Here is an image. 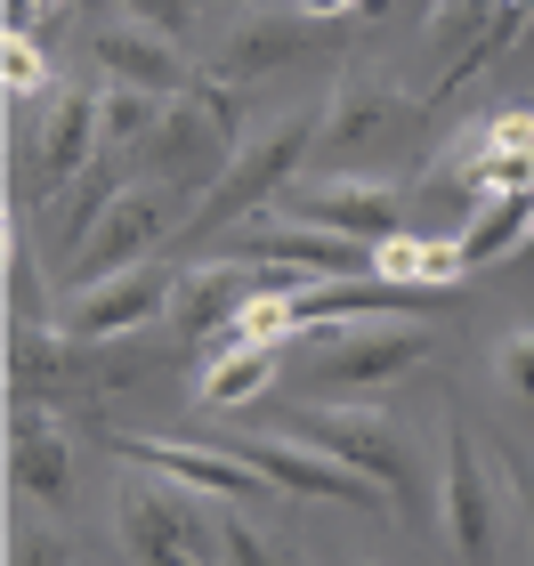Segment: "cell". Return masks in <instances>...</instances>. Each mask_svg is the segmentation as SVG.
I'll use <instances>...</instances> for the list:
<instances>
[{"mask_svg": "<svg viewBox=\"0 0 534 566\" xmlns=\"http://www.w3.org/2000/svg\"><path fill=\"white\" fill-rule=\"evenodd\" d=\"M316 122L324 114H284V122H268V130H251L219 163V178H202V202L178 219V243H211V235H235L243 219H260V202H275L300 178V163H308V146H316Z\"/></svg>", "mask_w": 534, "mask_h": 566, "instance_id": "obj_1", "label": "cell"}, {"mask_svg": "<svg viewBox=\"0 0 534 566\" xmlns=\"http://www.w3.org/2000/svg\"><path fill=\"white\" fill-rule=\"evenodd\" d=\"M300 340H308V356L324 365L333 389H389L397 373L438 356V324H421V316H324Z\"/></svg>", "mask_w": 534, "mask_h": 566, "instance_id": "obj_2", "label": "cell"}, {"mask_svg": "<svg viewBox=\"0 0 534 566\" xmlns=\"http://www.w3.org/2000/svg\"><path fill=\"white\" fill-rule=\"evenodd\" d=\"M292 437L324 446L333 461H348L356 478H373L389 510H413L421 502V461H413V437H405L380 405H300L292 413Z\"/></svg>", "mask_w": 534, "mask_h": 566, "instance_id": "obj_3", "label": "cell"}, {"mask_svg": "<svg viewBox=\"0 0 534 566\" xmlns=\"http://www.w3.org/2000/svg\"><path fill=\"white\" fill-rule=\"evenodd\" d=\"M211 494H195V485H130L114 510L122 526V551L138 566H227V543H219V518L202 510Z\"/></svg>", "mask_w": 534, "mask_h": 566, "instance_id": "obj_4", "label": "cell"}, {"mask_svg": "<svg viewBox=\"0 0 534 566\" xmlns=\"http://www.w3.org/2000/svg\"><path fill=\"white\" fill-rule=\"evenodd\" d=\"M438 526L462 566H494L502 558V502H494V470L478 453L470 421L446 405V485H438Z\"/></svg>", "mask_w": 534, "mask_h": 566, "instance_id": "obj_5", "label": "cell"}, {"mask_svg": "<svg viewBox=\"0 0 534 566\" xmlns=\"http://www.w3.org/2000/svg\"><path fill=\"white\" fill-rule=\"evenodd\" d=\"M114 453L146 461L155 478H178V485H195V494H211V502H268V494H284L260 461L219 446V437H202V446H178V437H114Z\"/></svg>", "mask_w": 534, "mask_h": 566, "instance_id": "obj_6", "label": "cell"}, {"mask_svg": "<svg viewBox=\"0 0 534 566\" xmlns=\"http://www.w3.org/2000/svg\"><path fill=\"white\" fill-rule=\"evenodd\" d=\"M170 219H178V195L163 187V178H130V187H122L106 211H97L90 235L73 243V283H97V275L146 260V243H163Z\"/></svg>", "mask_w": 534, "mask_h": 566, "instance_id": "obj_7", "label": "cell"}, {"mask_svg": "<svg viewBox=\"0 0 534 566\" xmlns=\"http://www.w3.org/2000/svg\"><path fill=\"white\" fill-rule=\"evenodd\" d=\"M170 292L178 275L163 260H130L97 283H73L65 292V332H82V340H122V332H146L155 316H170Z\"/></svg>", "mask_w": 534, "mask_h": 566, "instance_id": "obj_8", "label": "cell"}, {"mask_svg": "<svg viewBox=\"0 0 534 566\" xmlns=\"http://www.w3.org/2000/svg\"><path fill=\"white\" fill-rule=\"evenodd\" d=\"M284 219H308V227H333V235H356V243H380L405 227V195L389 178H308L300 170L284 195H275Z\"/></svg>", "mask_w": 534, "mask_h": 566, "instance_id": "obj_9", "label": "cell"}, {"mask_svg": "<svg viewBox=\"0 0 534 566\" xmlns=\"http://www.w3.org/2000/svg\"><path fill=\"white\" fill-rule=\"evenodd\" d=\"M284 275L292 268L243 260V251H227V260H187V268H178V292H170V316H178L187 340H211V332H227L268 283H284Z\"/></svg>", "mask_w": 534, "mask_h": 566, "instance_id": "obj_10", "label": "cell"}, {"mask_svg": "<svg viewBox=\"0 0 534 566\" xmlns=\"http://www.w3.org/2000/svg\"><path fill=\"white\" fill-rule=\"evenodd\" d=\"M235 453H251V461H260L284 494H300V502H341V510H380V502H389L373 478H356L348 461H333L324 446H308V437H243Z\"/></svg>", "mask_w": 534, "mask_h": 566, "instance_id": "obj_11", "label": "cell"}, {"mask_svg": "<svg viewBox=\"0 0 534 566\" xmlns=\"http://www.w3.org/2000/svg\"><path fill=\"white\" fill-rule=\"evenodd\" d=\"M9 485H17L24 502H49V510L73 494V429H65L57 405L17 397V421H9Z\"/></svg>", "mask_w": 534, "mask_h": 566, "instance_id": "obj_12", "label": "cell"}, {"mask_svg": "<svg viewBox=\"0 0 534 566\" xmlns=\"http://www.w3.org/2000/svg\"><path fill=\"white\" fill-rule=\"evenodd\" d=\"M453 163H462L453 187H470L478 202L502 195V187H534V106H494L462 146H453Z\"/></svg>", "mask_w": 534, "mask_h": 566, "instance_id": "obj_13", "label": "cell"}, {"mask_svg": "<svg viewBox=\"0 0 534 566\" xmlns=\"http://www.w3.org/2000/svg\"><path fill=\"white\" fill-rule=\"evenodd\" d=\"M97 138H106V90H57V106L41 122V154H33V187L65 195L73 178L97 163Z\"/></svg>", "mask_w": 534, "mask_h": 566, "instance_id": "obj_14", "label": "cell"}, {"mask_svg": "<svg viewBox=\"0 0 534 566\" xmlns=\"http://www.w3.org/2000/svg\"><path fill=\"white\" fill-rule=\"evenodd\" d=\"M405 122H413V106H405L389 82L348 73V82L333 90V106H324V122H316V146L324 154H373V146H389Z\"/></svg>", "mask_w": 534, "mask_h": 566, "instance_id": "obj_15", "label": "cell"}, {"mask_svg": "<svg viewBox=\"0 0 534 566\" xmlns=\"http://www.w3.org/2000/svg\"><path fill=\"white\" fill-rule=\"evenodd\" d=\"M90 57L106 65V82H138V90H163V97H178L195 82V65L170 49V33H155V24H138V17L106 24V33L90 41Z\"/></svg>", "mask_w": 534, "mask_h": 566, "instance_id": "obj_16", "label": "cell"}, {"mask_svg": "<svg viewBox=\"0 0 534 566\" xmlns=\"http://www.w3.org/2000/svg\"><path fill=\"white\" fill-rule=\"evenodd\" d=\"M470 275L462 260V235H413V227H397V235L373 243V283H397V292H438V283Z\"/></svg>", "mask_w": 534, "mask_h": 566, "instance_id": "obj_17", "label": "cell"}, {"mask_svg": "<svg viewBox=\"0 0 534 566\" xmlns=\"http://www.w3.org/2000/svg\"><path fill=\"white\" fill-rule=\"evenodd\" d=\"M300 33H308V17H251V24H235L227 33V49H219V73H235V82H260V73H275V65H292L300 57Z\"/></svg>", "mask_w": 534, "mask_h": 566, "instance_id": "obj_18", "label": "cell"}, {"mask_svg": "<svg viewBox=\"0 0 534 566\" xmlns=\"http://www.w3.org/2000/svg\"><path fill=\"white\" fill-rule=\"evenodd\" d=\"M526 227H534V187L486 195V202H478V219L462 227V260H470V268H502V260L526 243Z\"/></svg>", "mask_w": 534, "mask_h": 566, "instance_id": "obj_19", "label": "cell"}, {"mask_svg": "<svg viewBox=\"0 0 534 566\" xmlns=\"http://www.w3.org/2000/svg\"><path fill=\"white\" fill-rule=\"evenodd\" d=\"M275 365H284V340H260V348H227V356H211V373H202V405H251L275 380Z\"/></svg>", "mask_w": 534, "mask_h": 566, "instance_id": "obj_20", "label": "cell"}, {"mask_svg": "<svg viewBox=\"0 0 534 566\" xmlns=\"http://www.w3.org/2000/svg\"><path fill=\"white\" fill-rule=\"evenodd\" d=\"M163 90H138V82H106V146L114 154H146L163 130Z\"/></svg>", "mask_w": 534, "mask_h": 566, "instance_id": "obj_21", "label": "cell"}, {"mask_svg": "<svg viewBox=\"0 0 534 566\" xmlns=\"http://www.w3.org/2000/svg\"><path fill=\"white\" fill-rule=\"evenodd\" d=\"M49 82H57V65H49V49H41L33 33H9V41H0V90H9V106L41 97Z\"/></svg>", "mask_w": 534, "mask_h": 566, "instance_id": "obj_22", "label": "cell"}, {"mask_svg": "<svg viewBox=\"0 0 534 566\" xmlns=\"http://www.w3.org/2000/svg\"><path fill=\"white\" fill-rule=\"evenodd\" d=\"M219 543H227V566H292V551L268 543V534L251 526V518H235V510L219 518Z\"/></svg>", "mask_w": 534, "mask_h": 566, "instance_id": "obj_23", "label": "cell"}, {"mask_svg": "<svg viewBox=\"0 0 534 566\" xmlns=\"http://www.w3.org/2000/svg\"><path fill=\"white\" fill-rule=\"evenodd\" d=\"M494 373H502V389H511V397H534V324H519V332H502V340H494Z\"/></svg>", "mask_w": 534, "mask_h": 566, "instance_id": "obj_24", "label": "cell"}, {"mask_svg": "<svg viewBox=\"0 0 534 566\" xmlns=\"http://www.w3.org/2000/svg\"><path fill=\"white\" fill-rule=\"evenodd\" d=\"M9 566H73V534L65 526H17Z\"/></svg>", "mask_w": 534, "mask_h": 566, "instance_id": "obj_25", "label": "cell"}, {"mask_svg": "<svg viewBox=\"0 0 534 566\" xmlns=\"http://www.w3.org/2000/svg\"><path fill=\"white\" fill-rule=\"evenodd\" d=\"M9 316H17V324H41V292H33V251H24L17 219H9Z\"/></svg>", "mask_w": 534, "mask_h": 566, "instance_id": "obj_26", "label": "cell"}, {"mask_svg": "<svg viewBox=\"0 0 534 566\" xmlns=\"http://www.w3.org/2000/svg\"><path fill=\"white\" fill-rule=\"evenodd\" d=\"M122 17H138V24H155V33L187 41V24H195V0H122Z\"/></svg>", "mask_w": 534, "mask_h": 566, "instance_id": "obj_27", "label": "cell"}, {"mask_svg": "<svg viewBox=\"0 0 534 566\" xmlns=\"http://www.w3.org/2000/svg\"><path fill=\"white\" fill-rule=\"evenodd\" d=\"M9 9V33H41V24H57L73 0H0Z\"/></svg>", "mask_w": 534, "mask_h": 566, "instance_id": "obj_28", "label": "cell"}, {"mask_svg": "<svg viewBox=\"0 0 534 566\" xmlns=\"http://www.w3.org/2000/svg\"><path fill=\"white\" fill-rule=\"evenodd\" d=\"M502 485L519 494V510H526V526H534V453L519 446V453H502Z\"/></svg>", "mask_w": 534, "mask_h": 566, "instance_id": "obj_29", "label": "cell"}, {"mask_svg": "<svg viewBox=\"0 0 534 566\" xmlns=\"http://www.w3.org/2000/svg\"><path fill=\"white\" fill-rule=\"evenodd\" d=\"M356 9H380V0H300V17L324 24V17H356Z\"/></svg>", "mask_w": 534, "mask_h": 566, "instance_id": "obj_30", "label": "cell"}, {"mask_svg": "<svg viewBox=\"0 0 534 566\" xmlns=\"http://www.w3.org/2000/svg\"><path fill=\"white\" fill-rule=\"evenodd\" d=\"M511 268H534V227H526V243L511 251Z\"/></svg>", "mask_w": 534, "mask_h": 566, "instance_id": "obj_31", "label": "cell"}]
</instances>
